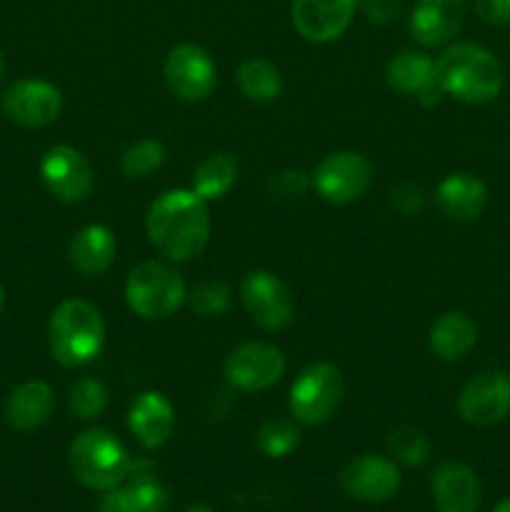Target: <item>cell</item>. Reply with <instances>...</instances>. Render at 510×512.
Returning a JSON list of instances; mask_svg holds the SVG:
<instances>
[{"label": "cell", "mask_w": 510, "mask_h": 512, "mask_svg": "<svg viewBox=\"0 0 510 512\" xmlns=\"http://www.w3.org/2000/svg\"><path fill=\"white\" fill-rule=\"evenodd\" d=\"M55 410V393L43 380L20 383L5 403V420L18 433H30L40 428Z\"/></svg>", "instance_id": "obj_21"}, {"label": "cell", "mask_w": 510, "mask_h": 512, "mask_svg": "<svg viewBox=\"0 0 510 512\" xmlns=\"http://www.w3.org/2000/svg\"><path fill=\"white\" fill-rule=\"evenodd\" d=\"M163 73L170 93L178 95L185 103L205 100L218 83L215 63L200 45L193 43H183L170 50Z\"/></svg>", "instance_id": "obj_11"}, {"label": "cell", "mask_w": 510, "mask_h": 512, "mask_svg": "<svg viewBox=\"0 0 510 512\" xmlns=\"http://www.w3.org/2000/svg\"><path fill=\"white\" fill-rule=\"evenodd\" d=\"M363 10L370 23L385 25L398 18L400 0H363Z\"/></svg>", "instance_id": "obj_35"}, {"label": "cell", "mask_w": 510, "mask_h": 512, "mask_svg": "<svg viewBox=\"0 0 510 512\" xmlns=\"http://www.w3.org/2000/svg\"><path fill=\"white\" fill-rule=\"evenodd\" d=\"M40 178L53 198L63 203H80L90 195L95 183L93 165L80 150L70 145H55L40 160Z\"/></svg>", "instance_id": "obj_12"}, {"label": "cell", "mask_w": 510, "mask_h": 512, "mask_svg": "<svg viewBox=\"0 0 510 512\" xmlns=\"http://www.w3.org/2000/svg\"><path fill=\"white\" fill-rule=\"evenodd\" d=\"M388 85L400 95H415L420 105L433 108L443 98V85L438 80V70H435V60L423 53H405L395 55L388 63Z\"/></svg>", "instance_id": "obj_16"}, {"label": "cell", "mask_w": 510, "mask_h": 512, "mask_svg": "<svg viewBox=\"0 0 510 512\" xmlns=\"http://www.w3.org/2000/svg\"><path fill=\"white\" fill-rule=\"evenodd\" d=\"M3 75H5V55L3 50H0V80H3Z\"/></svg>", "instance_id": "obj_39"}, {"label": "cell", "mask_w": 510, "mask_h": 512, "mask_svg": "<svg viewBox=\"0 0 510 512\" xmlns=\"http://www.w3.org/2000/svg\"><path fill=\"white\" fill-rule=\"evenodd\" d=\"M190 308L203 318H218L230 308V290L220 280H208V283L195 285L190 293Z\"/></svg>", "instance_id": "obj_31"}, {"label": "cell", "mask_w": 510, "mask_h": 512, "mask_svg": "<svg viewBox=\"0 0 510 512\" xmlns=\"http://www.w3.org/2000/svg\"><path fill=\"white\" fill-rule=\"evenodd\" d=\"M488 205V188L473 173H453L435 190V208L453 223H470L480 218Z\"/></svg>", "instance_id": "obj_19"}, {"label": "cell", "mask_w": 510, "mask_h": 512, "mask_svg": "<svg viewBox=\"0 0 510 512\" xmlns=\"http://www.w3.org/2000/svg\"><path fill=\"white\" fill-rule=\"evenodd\" d=\"M48 345L53 358L65 368L93 363L105 345V325L98 308L88 300H63L48 323Z\"/></svg>", "instance_id": "obj_3"}, {"label": "cell", "mask_w": 510, "mask_h": 512, "mask_svg": "<svg viewBox=\"0 0 510 512\" xmlns=\"http://www.w3.org/2000/svg\"><path fill=\"white\" fill-rule=\"evenodd\" d=\"M370 183H373V165L365 155L353 150L325 155L313 173V185L320 198L335 205L363 198Z\"/></svg>", "instance_id": "obj_7"}, {"label": "cell", "mask_w": 510, "mask_h": 512, "mask_svg": "<svg viewBox=\"0 0 510 512\" xmlns=\"http://www.w3.org/2000/svg\"><path fill=\"white\" fill-rule=\"evenodd\" d=\"M355 10L358 0H293L290 18L305 40L330 43L350 28Z\"/></svg>", "instance_id": "obj_15"}, {"label": "cell", "mask_w": 510, "mask_h": 512, "mask_svg": "<svg viewBox=\"0 0 510 512\" xmlns=\"http://www.w3.org/2000/svg\"><path fill=\"white\" fill-rule=\"evenodd\" d=\"M185 512H215V510L210 508L208 503H193V505H188V508H185Z\"/></svg>", "instance_id": "obj_37"}, {"label": "cell", "mask_w": 510, "mask_h": 512, "mask_svg": "<svg viewBox=\"0 0 510 512\" xmlns=\"http://www.w3.org/2000/svg\"><path fill=\"white\" fill-rule=\"evenodd\" d=\"M465 0H418L410 13V35L425 48L450 43L463 28Z\"/></svg>", "instance_id": "obj_18"}, {"label": "cell", "mask_w": 510, "mask_h": 512, "mask_svg": "<svg viewBox=\"0 0 510 512\" xmlns=\"http://www.w3.org/2000/svg\"><path fill=\"white\" fill-rule=\"evenodd\" d=\"M123 488L128 490L140 512L168 510V490L160 483L158 468H155L153 460H130L128 478H125Z\"/></svg>", "instance_id": "obj_24"}, {"label": "cell", "mask_w": 510, "mask_h": 512, "mask_svg": "<svg viewBox=\"0 0 510 512\" xmlns=\"http://www.w3.org/2000/svg\"><path fill=\"white\" fill-rule=\"evenodd\" d=\"M240 300L253 323L263 330H285L293 323L290 288L270 270H250L240 283Z\"/></svg>", "instance_id": "obj_8"}, {"label": "cell", "mask_w": 510, "mask_h": 512, "mask_svg": "<svg viewBox=\"0 0 510 512\" xmlns=\"http://www.w3.org/2000/svg\"><path fill=\"white\" fill-rule=\"evenodd\" d=\"M493 512H510V498H503L498 505H495Z\"/></svg>", "instance_id": "obj_38"}, {"label": "cell", "mask_w": 510, "mask_h": 512, "mask_svg": "<svg viewBox=\"0 0 510 512\" xmlns=\"http://www.w3.org/2000/svg\"><path fill=\"white\" fill-rule=\"evenodd\" d=\"M300 443V430L293 420L285 418H273L265 420L258 428V435H255V445H258L260 453L265 458H285V455L293 453Z\"/></svg>", "instance_id": "obj_27"}, {"label": "cell", "mask_w": 510, "mask_h": 512, "mask_svg": "<svg viewBox=\"0 0 510 512\" xmlns=\"http://www.w3.org/2000/svg\"><path fill=\"white\" fill-rule=\"evenodd\" d=\"M115 245L113 233L105 225H85L73 240H70L68 258L70 265L78 270L85 278L105 273L115 260Z\"/></svg>", "instance_id": "obj_23"}, {"label": "cell", "mask_w": 510, "mask_h": 512, "mask_svg": "<svg viewBox=\"0 0 510 512\" xmlns=\"http://www.w3.org/2000/svg\"><path fill=\"white\" fill-rule=\"evenodd\" d=\"M270 185H273V193L278 195V198L293 200L303 198L305 188H308V178H305V173H300V170H283V173L275 175Z\"/></svg>", "instance_id": "obj_33"}, {"label": "cell", "mask_w": 510, "mask_h": 512, "mask_svg": "<svg viewBox=\"0 0 510 512\" xmlns=\"http://www.w3.org/2000/svg\"><path fill=\"white\" fill-rule=\"evenodd\" d=\"M478 343V325L463 310H450L443 313L430 328V350L440 360H463Z\"/></svg>", "instance_id": "obj_22"}, {"label": "cell", "mask_w": 510, "mask_h": 512, "mask_svg": "<svg viewBox=\"0 0 510 512\" xmlns=\"http://www.w3.org/2000/svg\"><path fill=\"white\" fill-rule=\"evenodd\" d=\"M285 373V355L273 343H243L225 360V378L243 393H263Z\"/></svg>", "instance_id": "obj_10"}, {"label": "cell", "mask_w": 510, "mask_h": 512, "mask_svg": "<svg viewBox=\"0 0 510 512\" xmlns=\"http://www.w3.org/2000/svg\"><path fill=\"white\" fill-rule=\"evenodd\" d=\"M343 395V373L333 363H313L290 388V415L300 425H320L333 418Z\"/></svg>", "instance_id": "obj_6"}, {"label": "cell", "mask_w": 510, "mask_h": 512, "mask_svg": "<svg viewBox=\"0 0 510 512\" xmlns=\"http://www.w3.org/2000/svg\"><path fill=\"white\" fill-rule=\"evenodd\" d=\"M238 85L245 98L255 100V103H273L280 98L283 78L270 60L248 58L238 65Z\"/></svg>", "instance_id": "obj_26"}, {"label": "cell", "mask_w": 510, "mask_h": 512, "mask_svg": "<svg viewBox=\"0 0 510 512\" xmlns=\"http://www.w3.org/2000/svg\"><path fill=\"white\" fill-rule=\"evenodd\" d=\"M98 512H140V508L135 505V500L130 498L128 490L120 485V488L108 490V493L103 495V500H100L98 505Z\"/></svg>", "instance_id": "obj_36"}, {"label": "cell", "mask_w": 510, "mask_h": 512, "mask_svg": "<svg viewBox=\"0 0 510 512\" xmlns=\"http://www.w3.org/2000/svg\"><path fill=\"white\" fill-rule=\"evenodd\" d=\"M438 512H478L483 503V488L473 468L465 463H440L430 480Z\"/></svg>", "instance_id": "obj_17"}, {"label": "cell", "mask_w": 510, "mask_h": 512, "mask_svg": "<svg viewBox=\"0 0 510 512\" xmlns=\"http://www.w3.org/2000/svg\"><path fill=\"white\" fill-rule=\"evenodd\" d=\"M445 95L468 105L490 103L505 85V70L488 48L478 43H455L435 60Z\"/></svg>", "instance_id": "obj_2"}, {"label": "cell", "mask_w": 510, "mask_h": 512, "mask_svg": "<svg viewBox=\"0 0 510 512\" xmlns=\"http://www.w3.org/2000/svg\"><path fill=\"white\" fill-rule=\"evenodd\" d=\"M458 413L475 428H493L510 415V375L483 370L458 395Z\"/></svg>", "instance_id": "obj_9"}, {"label": "cell", "mask_w": 510, "mask_h": 512, "mask_svg": "<svg viewBox=\"0 0 510 512\" xmlns=\"http://www.w3.org/2000/svg\"><path fill=\"white\" fill-rule=\"evenodd\" d=\"M3 110L13 123L25 128H45L63 110V95L48 80H18L3 95Z\"/></svg>", "instance_id": "obj_13"}, {"label": "cell", "mask_w": 510, "mask_h": 512, "mask_svg": "<svg viewBox=\"0 0 510 512\" xmlns=\"http://www.w3.org/2000/svg\"><path fill=\"white\" fill-rule=\"evenodd\" d=\"M68 463L75 478L85 488L103 490V493L120 488L125 483V478H128L130 468V458L125 453L123 443L103 428L80 433L70 443Z\"/></svg>", "instance_id": "obj_4"}, {"label": "cell", "mask_w": 510, "mask_h": 512, "mask_svg": "<svg viewBox=\"0 0 510 512\" xmlns=\"http://www.w3.org/2000/svg\"><path fill=\"white\" fill-rule=\"evenodd\" d=\"M3 300H5V293H3V285H0V310H3Z\"/></svg>", "instance_id": "obj_40"}, {"label": "cell", "mask_w": 510, "mask_h": 512, "mask_svg": "<svg viewBox=\"0 0 510 512\" xmlns=\"http://www.w3.org/2000/svg\"><path fill=\"white\" fill-rule=\"evenodd\" d=\"M128 425L130 430H133L135 440H138L143 448H160V445L168 443L170 435H173V405H170V400L165 398L163 393L148 390V393L138 395V398L133 400V405H130Z\"/></svg>", "instance_id": "obj_20"}, {"label": "cell", "mask_w": 510, "mask_h": 512, "mask_svg": "<svg viewBox=\"0 0 510 512\" xmlns=\"http://www.w3.org/2000/svg\"><path fill=\"white\" fill-rule=\"evenodd\" d=\"M145 230L160 255L173 263H188L210 240L208 203L195 190H168L150 203Z\"/></svg>", "instance_id": "obj_1"}, {"label": "cell", "mask_w": 510, "mask_h": 512, "mask_svg": "<svg viewBox=\"0 0 510 512\" xmlns=\"http://www.w3.org/2000/svg\"><path fill=\"white\" fill-rule=\"evenodd\" d=\"M390 203H393L395 210H400L403 215H413L423 210L425 195L418 185L413 183H400L395 185L393 193H390Z\"/></svg>", "instance_id": "obj_32"}, {"label": "cell", "mask_w": 510, "mask_h": 512, "mask_svg": "<svg viewBox=\"0 0 510 512\" xmlns=\"http://www.w3.org/2000/svg\"><path fill=\"white\" fill-rule=\"evenodd\" d=\"M165 158H168V150L160 140H140L125 150L123 158H120V170L130 180L148 178L150 173L163 168Z\"/></svg>", "instance_id": "obj_28"}, {"label": "cell", "mask_w": 510, "mask_h": 512, "mask_svg": "<svg viewBox=\"0 0 510 512\" xmlns=\"http://www.w3.org/2000/svg\"><path fill=\"white\" fill-rule=\"evenodd\" d=\"M68 408L70 413L78 420H93L108 408V390L100 380L95 378H80L70 388L68 395Z\"/></svg>", "instance_id": "obj_30"}, {"label": "cell", "mask_w": 510, "mask_h": 512, "mask_svg": "<svg viewBox=\"0 0 510 512\" xmlns=\"http://www.w3.org/2000/svg\"><path fill=\"white\" fill-rule=\"evenodd\" d=\"M473 5L488 25H510V0H473Z\"/></svg>", "instance_id": "obj_34"}, {"label": "cell", "mask_w": 510, "mask_h": 512, "mask_svg": "<svg viewBox=\"0 0 510 512\" xmlns=\"http://www.w3.org/2000/svg\"><path fill=\"white\" fill-rule=\"evenodd\" d=\"M388 450L398 463L418 468L430 458V440L423 430L400 425L388 435Z\"/></svg>", "instance_id": "obj_29"}, {"label": "cell", "mask_w": 510, "mask_h": 512, "mask_svg": "<svg viewBox=\"0 0 510 512\" xmlns=\"http://www.w3.org/2000/svg\"><path fill=\"white\" fill-rule=\"evenodd\" d=\"M185 283L170 265L148 260L140 263L125 280L128 308L143 320H165L183 305Z\"/></svg>", "instance_id": "obj_5"}, {"label": "cell", "mask_w": 510, "mask_h": 512, "mask_svg": "<svg viewBox=\"0 0 510 512\" xmlns=\"http://www.w3.org/2000/svg\"><path fill=\"white\" fill-rule=\"evenodd\" d=\"M340 488L360 503H385L400 490V470L380 455H358L340 470Z\"/></svg>", "instance_id": "obj_14"}, {"label": "cell", "mask_w": 510, "mask_h": 512, "mask_svg": "<svg viewBox=\"0 0 510 512\" xmlns=\"http://www.w3.org/2000/svg\"><path fill=\"white\" fill-rule=\"evenodd\" d=\"M235 180H238V160L230 153H213L195 168L193 190L208 203L228 195Z\"/></svg>", "instance_id": "obj_25"}]
</instances>
